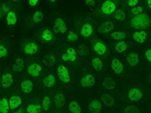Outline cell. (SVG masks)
Instances as JSON below:
<instances>
[{"mask_svg": "<svg viewBox=\"0 0 151 113\" xmlns=\"http://www.w3.org/2000/svg\"><path fill=\"white\" fill-rule=\"evenodd\" d=\"M150 17L146 13H141L140 14L132 17L130 21V26L132 28L139 30H144L150 26Z\"/></svg>", "mask_w": 151, "mask_h": 113, "instance_id": "1", "label": "cell"}, {"mask_svg": "<svg viewBox=\"0 0 151 113\" xmlns=\"http://www.w3.org/2000/svg\"><path fill=\"white\" fill-rule=\"evenodd\" d=\"M116 10V4L113 0H105L102 3L101 11L104 14L110 15L115 12Z\"/></svg>", "mask_w": 151, "mask_h": 113, "instance_id": "2", "label": "cell"}, {"mask_svg": "<svg viewBox=\"0 0 151 113\" xmlns=\"http://www.w3.org/2000/svg\"><path fill=\"white\" fill-rule=\"evenodd\" d=\"M58 78L62 82L67 84L70 82V75L69 73L68 69L64 65H59L57 69Z\"/></svg>", "mask_w": 151, "mask_h": 113, "instance_id": "3", "label": "cell"}, {"mask_svg": "<svg viewBox=\"0 0 151 113\" xmlns=\"http://www.w3.org/2000/svg\"><path fill=\"white\" fill-rule=\"evenodd\" d=\"M53 31L55 33H67V27L65 21L61 17H57L54 22Z\"/></svg>", "mask_w": 151, "mask_h": 113, "instance_id": "4", "label": "cell"}, {"mask_svg": "<svg viewBox=\"0 0 151 113\" xmlns=\"http://www.w3.org/2000/svg\"><path fill=\"white\" fill-rule=\"evenodd\" d=\"M143 92L138 87H132L128 92V98L132 102H138L143 98Z\"/></svg>", "mask_w": 151, "mask_h": 113, "instance_id": "5", "label": "cell"}, {"mask_svg": "<svg viewBox=\"0 0 151 113\" xmlns=\"http://www.w3.org/2000/svg\"><path fill=\"white\" fill-rule=\"evenodd\" d=\"M94 84H95V78L91 74H87L80 79L81 86L84 88H86V87L90 88L93 87Z\"/></svg>", "mask_w": 151, "mask_h": 113, "instance_id": "6", "label": "cell"}, {"mask_svg": "<svg viewBox=\"0 0 151 113\" xmlns=\"http://www.w3.org/2000/svg\"><path fill=\"white\" fill-rule=\"evenodd\" d=\"M115 26L112 21H104L99 25L98 27V32L100 34H106L112 32Z\"/></svg>", "mask_w": 151, "mask_h": 113, "instance_id": "7", "label": "cell"}, {"mask_svg": "<svg viewBox=\"0 0 151 113\" xmlns=\"http://www.w3.org/2000/svg\"><path fill=\"white\" fill-rule=\"evenodd\" d=\"M61 58L64 61L75 62L77 58V51L73 48H67L66 53L62 54Z\"/></svg>", "mask_w": 151, "mask_h": 113, "instance_id": "8", "label": "cell"}, {"mask_svg": "<svg viewBox=\"0 0 151 113\" xmlns=\"http://www.w3.org/2000/svg\"><path fill=\"white\" fill-rule=\"evenodd\" d=\"M147 33L145 30H138L134 31V33H132V38L137 43L143 44L147 41Z\"/></svg>", "mask_w": 151, "mask_h": 113, "instance_id": "9", "label": "cell"}, {"mask_svg": "<svg viewBox=\"0 0 151 113\" xmlns=\"http://www.w3.org/2000/svg\"><path fill=\"white\" fill-rule=\"evenodd\" d=\"M14 83V79L11 73L7 72L2 75L1 77V86L2 88H9Z\"/></svg>", "mask_w": 151, "mask_h": 113, "instance_id": "10", "label": "cell"}, {"mask_svg": "<svg viewBox=\"0 0 151 113\" xmlns=\"http://www.w3.org/2000/svg\"><path fill=\"white\" fill-rule=\"evenodd\" d=\"M88 109L91 113H101L102 110V103L98 99H92L88 104Z\"/></svg>", "mask_w": 151, "mask_h": 113, "instance_id": "11", "label": "cell"}, {"mask_svg": "<svg viewBox=\"0 0 151 113\" xmlns=\"http://www.w3.org/2000/svg\"><path fill=\"white\" fill-rule=\"evenodd\" d=\"M93 49L98 55H104L106 52L107 48L103 41L101 40H97L93 43Z\"/></svg>", "mask_w": 151, "mask_h": 113, "instance_id": "12", "label": "cell"}, {"mask_svg": "<svg viewBox=\"0 0 151 113\" xmlns=\"http://www.w3.org/2000/svg\"><path fill=\"white\" fill-rule=\"evenodd\" d=\"M126 61L129 64V65L132 67H134L139 64L140 62V56L139 54L136 52L132 51L127 55L126 56Z\"/></svg>", "mask_w": 151, "mask_h": 113, "instance_id": "13", "label": "cell"}, {"mask_svg": "<svg viewBox=\"0 0 151 113\" xmlns=\"http://www.w3.org/2000/svg\"><path fill=\"white\" fill-rule=\"evenodd\" d=\"M111 68L116 74H122L124 71V65L120 60L117 58H113L111 61Z\"/></svg>", "mask_w": 151, "mask_h": 113, "instance_id": "14", "label": "cell"}, {"mask_svg": "<svg viewBox=\"0 0 151 113\" xmlns=\"http://www.w3.org/2000/svg\"><path fill=\"white\" fill-rule=\"evenodd\" d=\"M42 68L41 66L38 64H31L27 67V72L29 75L33 77H38L41 72Z\"/></svg>", "mask_w": 151, "mask_h": 113, "instance_id": "15", "label": "cell"}, {"mask_svg": "<svg viewBox=\"0 0 151 113\" xmlns=\"http://www.w3.org/2000/svg\"><path fill=\"white\" fill-rule=\"evenodd\" d=\"M54 103L56 108H62L66 103L65 96L62 93H57L54 97Z\"/></svg>", "mask_w": 151, "mask_h": 113, "instance_id": "16", "label": "cell"}, {"mask_svg": "<svg viewBox=\"0 0 151 113\" xmlns=\"http://www.w3.org/2000/svg\"><path fill=\"white\" fill-rule=\"evenodd\" d=\"M39 47L35 42H28L27 44L24 45V52L27 55L35 54L38 51Z\"/></svg>", "mask_w": 151, "mask_h": 113, "instance_id": "17", "label": "cell"}, {"mask_svg": "<svg viewBox=\"0 0 151 113\" xmlns=\"http://www.w3.org/2000/svg\"><path fill=\"white\" fill-rule=\"evenodd\" d=\"M21 89L24 94H29L33 90V83L29 79H25L21 83Z\"/></svg>", "mask_w": 151, "mask_h": 113, "instance_id": "18", "label": "cell"}, {"mask_svg": "<svg viewBox=\"0 0 151 113\" xmlns=\"http://www.w3.org/2000/svg\"><path fill=\"white\" fill-rule=\"evenodd\" d=\"M9 101L11 109H14L21 106L22 103V99L18 95H13L9 98Z\"/></svg>", "mask_w": 151, "mask_h": 113, "instance_id": "19", "label": "cell"}, {"mask_svg": "<svg viewBox=\"0 0 151 113\" xmlns=\"http://www.w3.org/2000/svg\"><path fill=\"white\" fill-rule=\"evenodd\" d=\"M81 35L85 38H88L92 35L93 27L89 23H86L83 25L80 30Z\"/></svg>", "mask_w": 151, "mask_h": 113, "instance_id": "20", "label": "cell"}, {"mask_svg": "<svg viewBox=\"0 0 151 113\" xmlns=\"http://www.w3.org/2000/svg\"><path fill=\"white\" fill-rule=\"evenodd\" d=\"M101 99L104 105L108 107H112L115 105V99L111 95L108 94H104L101 97Z\"/></svg>", "mask_w": 151, "mask_h": 113, "instance_id": "21", "label": "cell"}, {"mask_svg": "<svg viewBox=\"0 0 151 113\" xmlns=\"http://www.w3.org/2000/svg\"><path fill=\"white\" fill-rule=\"evenodd\" d=\"M102 85L104 88L106 90H113L115 89L116 86V83L110 77H106L104 79L103 82H102Z\"/></svg>", "mask_w": 151, "mask_h": 113, "instance_id": "22", "label": "cell"}, {"mask_svg": "<svg viewBox=\"0 0 151 113\" xmlns=\"http://www.w3.org/2000/svg\"><path fill=\"white\" fill-rule=\"evenodd\" d=\"M17 14L13 11H10L9 13L6 14V23L8 26H14L17 24Z\"/></svg>", "mask_w": 151, "mask_h": 113, "instance_id": "23", "label": "cell"}, {"mask_svg": "<svg viewBox=\"0 0 151 113\" xmlns=\"http://www.w3.org/2000/svg\"><path fill=\"white\" fill-rule=\"evenodd\" d=\"M42 63L48 67H53L56 63V58H55V55L52 54H48L44 56V57L42 58Z\"/></svg>", "mask_w": 151, "mask_h": 113, "instance_id": "24", "label": "cell"}, {"mask_svg": "<svg viewBox=\"0 0 151 113\" xmlns=\"http://www.w3.org/2000/svg\"><path fill=\"white\" fill-rule=\"evenodd\" d=\"M42 82L45 87H52L56 84V77L52 74H49L43 79Z\"/></svg>", "mask_w": 151, "mask_h": 113, "instance_id": "25", "label": "cell"}, {"mask_svg": "<svg viewBox=\"0 0 151 113\" xmlns=\"http://www.w3.org/2000/svg\"><path fill=\"white\" fill-rule=\"evenodd\" d=\"M24 67V61L21 57L16 58L14 64L12 65V69L15 72H21Z\"/></svg>", "mask_w": 151, "mask_h": 113, "instance_id": "26", "label": "cell"}, {"mask_svg": "<svg viewBox=\"0 0 151 113\" xmlns=\"http://www.w3.org/2000/svg\"><path fill=\"white\" fill-rule=\"evenodd\" d=\"M68 109L71 113H82V108L77 101L72 100L68 105Z\"/></svg>", "mask_w": 151, "mask_h": 113, "instance_id": "27", "label": "cell"}, {"mask_svg": "<svg viewBox=\"0 0 151 113\" xmlns=\"http://www.w3.org/2000/svg\"><path fill=\"white\" fill-rule=\"evenodd\" d=\"M41 38L43 41H46V42H50L53 40V33L49 29H45L42 32Z\"/></svg>", "mask_w": 151, "mask_h": 113, "instance_id": "28", "label": "cell"}, {"mask_svg": "<svg viewBox=\"0 0 151 113\" xmlns=\"http://www.w3.org/2000/svg\"><path fill=\"white\" fill-rule=\"evenodd\" d=\"M10 109L9 101L8 99L3 97L0 100V112L1 113H9Z\"/></svg>", "mask_w": 151, "mask_h": 113, "instance_id": "29", "label": "cell"}, {"mask_svg": "<svg viewBox=\"0 0 151 113\" xmlns=\"http://www.w3.org/2000/svg\"><path fill=\"white\" fill-rule=\"evenodd\" d=\"M110 37L112 39L116 41H123L126 39V33L123 31H115L110 34Z\"/></svg>", "mask_w": 151, "mask_h": 113, "instance_id": "30", "label": "cell"}, {"mask_svg": "<svg viewBox=\"0 0 151 113\" xmlns=\"http://www.w3.org/2000/svg\"><path fill=\"white\" fill-rule=\"evenodd\" d=\"M91 65L96 71H101L104 67L103 62L99 57H94L91 60Z\"/></svg>", "mask_w": 151, "mask_h": 113, "instance_id": "31", "label": "cell"}, {"mask_svg": "<svg viewBox=\"0 0 151 113\" xmlns=\"http://www.w3.org/2000/svg\"><path fill=\"white\" fill-rule=\"evenodd\" d=\"M113 17L114 18L119 21H125V18H126V14H125V12L123 9H117L114 12V14H113Z\"/></svg>", "mask_w": 151, "mask_h": 113, "instance_id": "32", "label": "cell"}, {"mask_svg": "<svg viewBox=\"0 0 151 113\" xmlns=\"http://www.w3.org/2000/svg\"><path fill=\"white\" fill-rule=\"evenodd\" d=\"M128 49V45L124 41H119L115 45V50L118 53L121 54L125 52Z\"/></svg>", "mask_w": 151, "mask_h": 113, "instance_id": "33", "label": "cell"}, {"mask_svg": "<svg viewBox=\"0 0 151 113\" xmlns=\"http://www.w3.org/2000/svg\"><path fill=\"white\" fill-rule=\"evenodd\" d=\"M42 106L44 111H48L50 109V108H51V98L49 97V96H48V95L44 96L42 101Z\"/></svg>", "mask_w": 151, "mask_h": 113, "instance_id": "34", "label": "cell"}, {"mask_svg": "<svg viewBox=\"0 0 151 113\" xmlns=\"http://www.w3.org/2000/svg\"><path fill=\"white\" fill-rule=\"evenodd\" d=\"M28 113H40L41 111V106L40 104H29L27 106Z\"/></svg>", "mask_w": 151, "mask_h": 113, "instance_id": "35", "label": "cell"}, {"mask_svg": "<svg viewBox=\"0 0 151 113\" xmlns=\"http://www.w3.org/2000/svg\"><path fill=\"white\" fill-rule=\"evenodd\" d=\"M76 51H77V53L79 54L80 56H87V55L89 54V49H88V48L86 45L82 44V45H79V46L77 47Z\"/></svg>", "mask_w": 151, "mask_h": 113, "instance_id": "36", "label": "cell"}, {"mask_svg": "<svg viewBox=\"0 0 151 113\" xmlns=\"http://www.w3.org/2000/svg\"><path fill=\"white\" fill-rule=\"evenodd\" d=\"M44 18V14L41 11H36L33 15V21L35 24H39L41 22Z\"/></svg>", "mask_w": 151, "mask_h": 113, "instance_id": "37", "label": "cell"}, {"mask_svg": "<svg viewBox=\"0 0 151 113\" xmlns=\"http://www.w3.org/2000/svg\"><path fill=\"white\" fill-rule=\"evenodd\" d=\"M79 39V36L73 31H69L67 36V40L69 42H75Z\"/></svg>", "mask_w": 151, "mask_h": 113, "instance_id": "38", "label": "cell"}, {"mask_svg": "<svg viewBox=\"0 0 151 113\" xmlns=\"http://www.w3.org/2000/svg\"><path fill=\"white\" fill-rule=\"evenodd\" d=\"M124 113H140V109L137 106L130 105V106H126L123 109Z\"/></svg>", "mask_w": 151, "mask_h": 113, "instance_id": "39", "label": "cell"}, {"mask_svg": "<svg viewBox=\"0 0 151 113\" xmlns=\"http://www.w3.org/2000/svg\"><path fill=\"white\" fill-rule=\"evenodd\" d=\"M143 12H144V8L142 6H135V7H133L132 9H131L130 10L131 15H132L133 17L137 15V14H141Z\"/></svg>", "mask_w": 151, "mask_h": 113, "instance_id": "40", "label": "cell"}, {"mask_svg": "<svg viewBox=\"0 0 151 113\" xmlns=\"http://www.w3.org/2000/svg\"><path fill=\"white\" fill-rule=\"evenodd\" d=\"M8 53H9V51H8L7 48H6L4 45L1 44V45H0V57H1V58H3V57L7 56Z\"/></svg>", "mask_w": 151, "mask_h": 113, "instance_id": "41", "label": "cell"}, {"mask_svg": "<svg viewBox=\"0 0 151 113\" xmlns=\"http://www.w3.org/2000/svg\"><path fill=\"white\" fill-rule=\"evenodd\" d=\"M144 56L148 62L151 63V48H147L144 51Z\"/></svg>", "mask_w": 151, "mask_h": 113, "instance_id": "42", "label": "cell"}, {"mask_svg": "<svg viewBox=\"0 0 151 113\" xmlns=\"http://www.w3.org/2000/svg\"><path fill=\"white\" fill-rule=\"evenodd\" d=\"M129 7H135L139 3V0H126Z\"/></svg>", "mask_w": 151, "mask_h": 113, "instance_id": "43", "label": "cell"}, {"mask_svg": "<svg viewBox=\"0 0 151 113\" xmlns=\"http://www.w3.org/2000/svg\"><path fill=\"white\" fill-rule=\"evenodd\" d=\"M85 2H86V5L89 6V7H94V5H95V1L94 0H85Z\"/></svg>", "mask_w": 151, "mask_h": 113, "instance_id": "44", "label": "cell"}, {"mask_svg": "<svg viewBox=\"0 0 151 113\" xmlns=\"http://www.w3.org/2000/svg\"><path fill=\"white\" fill-rule=\"evenodd\" d=\"M9 7L5 3H4L3 5H2V9H1V11H3V13H9L10 11H9Z\"/></svg>", "mask_w": 151, "mask_h": 113, "instance_id": "45", "label": "cell"}, {"mask_svg": "<svg viewBox=\"0 0 151 113\" xmlns=\"http://www.w3.org/2000/svg\"><path fill=\"white\" fill-rule=\"evenodd\" d=\"M38 2H39V0H28V3H29V5H30V6H32V7L36 6L38 4Z\"/></svg>", "mask_w": 151, "mask_h": 113, "instance_id": "46", "label": "cell"}, {"mask_svg": "<svg viewBox=\"0 0 151 113\" xmlns=\"http://www.w3.org/2000/svg\"><path fill=\"white\" fill-rule=\"evenodd\" d=\"M24 109L23 108H20L19 109H17V111L14 112V113H24Z\"/></svg>", "mask_w": 151, "mask_h": 113, "instance_id": "47", "label": "cell"}, {"mask_svg": "<svg viewBox=\"0 0 151 113\" xmlns=\"http://www.w3.org/2000/svg\"><path fill=\"white\" fill-rule=\"evenodd\" d=\"M147 5L149 9H151V0H147Z\"/></svg>", "mask_w": 151, "mask_h": 113, "instance_id": "48", "label": "cell"}, {"mask_svg": "<svg viewBox=\"0 0 151 113\" xmlns=\"http://www.w3.org/2000/svg\"><path fill=\"white\" fill-rule=\"evenodd\" d=\"M49 1H50V2H56V1H57V0H49Z\"/></svg>", "mask_w": 151, "mask_h": 113, "instance_id": "49", "label": "cell"}, {"mask_svg": "<svg viewBox=\"0 0 151 113\" xmlns=\"http://www.w3.org/2000/svg\"><path fill=\"white\" fill-rule=\"evenodd\" d=\"M150 82H151V75H150Z\"/></svg>", "mask_w": 151, "mask_h": 113, "instance_id": "50", "label": "cell"}, {"mask_svg": "<svg viewBox=\"0 0 151 113\" xmlns=\"http://www.w3.org/2000/svg\"><path fill=\"white\" fill-rule=\"evenodd\" d=\"M13 1H14V2H15V1H17V0H13Z\"/></svg>", "mask_w": 151, "mask_h": 113, "instance_id": "51", "label": "cell"}]
</instances>
